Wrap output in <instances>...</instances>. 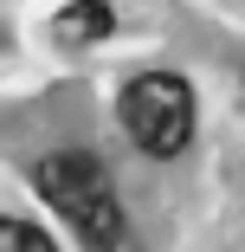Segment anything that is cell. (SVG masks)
<instances>
[{
    "instance_id": "obj_4",
    "label": "cell",
    "mask_w": 245,
    "mask_h": 252,
    "mask_svg": "<svg viewBox=\"0 0 245 252\" xmlns=\"http://www.w3.org/2000/svg\"><path fill=\"white\" fill-rule=\"evenodd\" d=\"M0 252H58V246L45 239L39 226H26V220H7V214H0Z\"/></svg>"
},
{
    "instance_id": "obj_1",
    "label": "cell",
    "mask_w": 245,
    "mask_h": 252,
    "mask_svg": "<svg viewBox=\"0 0 245 252\" xmlns=\"http://www.w3.org/2000/svg\"><path fill=\"white\" fill-rule=\"evenodd\" d=\"M32 188L52 200V214H65V226L90 246V252H116L123 246V207L116 188L104 175V162L90 149H58L32 168Z\"/></svg>"
},
{
    "instance_id": "obj_3",
    "label": "cell",
    "mask_w": 245,
    "mask_h": 252,
    "mask_svg": "<svg viewBox=\"0 0 245 252\" xmlns=\"http://www.w3.org/2000/svg\"><path fill=\"white\" fill-rule=\"evenodd\" d=\"M110 26H116L110 0H71V7L52 20V32H58L65 45H84V39H110Z\"/></svg>"
},
{
    "instance_id": "obj_2",
    "label": "cell",
    "mask_w": 245,
    "mask_h": 252,
    "mask_svg": "<svg viewBox=\"0 0 245 252\" xmlns=\"http://www.w3.org/2000/svg\"><path fill=\"white\" fill-rule=\"evenodd\" d=\"M116 117H123V129L142 156H181L193 142V91L174 71H142V78L123 84Z\"/></svg>"
}]
</instances>
